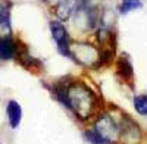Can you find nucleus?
Segmentation results:
<instances>
[{"mask_svg":"<svg viewBox=\"0 0 147 144\" xmlns=\"http://www.w3.org/2000/svg\"><path fill=\"white\" fill-rule=\"evenodd\" d=\"M97 99L94 93L84 84H68V109L80 119L85 121L96 110Z\"/></svg>","mask_w":147,"mask_h":144,"instance_id":"f257e3e1","label":"nucleus"},{"mask_svg":"<svg viewBox=\"0 0 147 144\" xmlns=\"http://www.w3.org/2000/svg\"><path fill=\"white\" fill-rule=\"evenodd\" d=\"M49 25H50V34H52L53 41L56 43L57 52L68 59H72V50H71L72 41H71L66 27L60 21H52Z\"/></svg>","mask_w":147,"mask_h":144,"instance_id":"f03ea898","label":"nucleus"},{"mask_svg":"<svg viewBox=\"0 0 147 144\" xmlns=\"http://www.w3.org/2000/svg\"><path fill=\"white\" fill-rule=\"evenodd\" d=\"M93 129H96L97 133H99L105 140H107L110 144L121 135V128L118 127V124L113 121V119L106 113L99 116V119L96 121Z\"/></svg>","mask_w":147,"mask_h":144,"instance_id":"7ed1b4c3","label":"nucleus"},{"mask_svg":"<svg viewBox=\"0 0 147 144\" xmlns=\"http://www.w3.org/2000/svg\"><path fill=\"white\" fill-rule=\"evenodd\" d=\"M18 44L10 35H3L0 37V61H12L16 57Z\"/></svg>","mask_w":147,"mask_h":144,"instance_id":"20e7f679","label":"nucleus"},{"mask_svg":"<svg viewBox=\"0 0 147 144\" xmlns=\"http://www.w3.org/2000/svg\"><path fill=\"white\" fill-rule=\"evenodd\" d=\"M6 113H7V119H9V124L12 128H18L19 122H21V118H22V109H21V104L15 100H10L6 106Z\"/></svg>","mask_w":147,"mask_h":144,"instance_id":"39448f33","label":"nucleus"},{"mask_svg":"<svg viewBox=\"0 0 147 144\" xmlns=\"http://www.w3.org/2000/svg\"><path fill=\"white\" fill-rule=\"evenodd\" d=\"M116 71L121 77H124L125 81H132V77H134V69H132V65L131 62L125 56H121L118 59V63H116Z\"/></svg>","mask_w":147,"mask_h":144,"instance_id":"423d86ee","label":"nucleus"},{"mask_svg":"<svg viewBox=\"0 0 147 144\" xmlns=\"http://www.w3.org/2000/svg\"><path fill=\"white\" fill-rule=\"evenodd\" d=\"M141 7H143L141 0H121L118 12L121 15H127V13H129V12L141 9Z\"/></svg>","mask_w":147,"mask_h":144,"instance_id":"0eeeda50","label":"nucleus"},{"mask_svg":"<svg viewBox=\"0 0 147 144\" xmlns=\"http://www.w3.org/2000/svg\"><path fill=\"white\" fill-rule=\"evenodd\" d=\"M134 109L141 116H147V94L134 96Z\"/></svg>","mask_w":147,"mask_h":144,"instance_id":"6e6552de","label":"nucleus"},{"mask_svg":"<svg viewBox=\"0 0 147 144\" xmlns=\"http://www.w3.org/2000/svg\"><path fill=\"white\" fill-rule=\"evenodd\" d=\"M84 137H85V140H87L88 143H91V144H110L107 140H105L99 133H97L96 129H87V131H84Z\"/></svg>","mask_w":147,"mask_h":144,"instance_id":"1a4fd4ad","label":"nucleus"},{"mask_svg":"<svg viewBox=\"0 0 147 144\" xmlns=\"http://www.w3.org/2000/svg\"><path fill=\"white\" fill-rule=\"evenodd\" d=\"M0 27L10 31V9L6 6H0Z\"/></svg>","mask_w":147,"mask_h":144,"instance_id":"9d476101","label":"nucleus"}]
</instances>
